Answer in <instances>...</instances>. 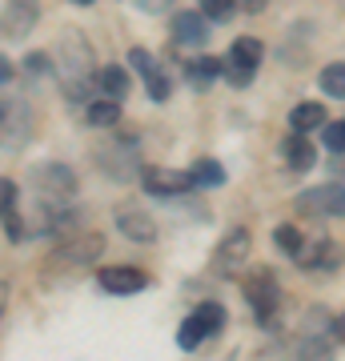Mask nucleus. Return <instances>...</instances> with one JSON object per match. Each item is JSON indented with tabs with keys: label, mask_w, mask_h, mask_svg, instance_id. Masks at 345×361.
I'll use <instances>...</instances> for the list:
<instances>
[{
	"label": "nucleus",
	"mask_w": 345,
	"mask_h": 361,
	"mask_svg": "<svg viewBox=\"0 0 345 361\" xmlns=\"http://www.w3.org/2000/svg\"><path fill=\"white\" fill-rule=\"evenodd\" d=\"M97 56H92V44L85 40V32L68 28L61 37V80L68 101H89V89L97 80Z\"/></svg>",
	"instance_id": "obj_1"
},
{
	"label": "nucleus",
	"mask_w": 345,
	"mask_h": 361,
	"mask_svg": "<svg viewBox=\"0 0 345 361\" xmlns=\"http://www.w3.org/2000/svg\"><path fill=\"white\" fill-rule=\"evenodd\" d=\"M28 185L37 189L44 205H64L68 197H77V173L61 161H44V165L28 169Z\"/></svg>",
	"instance_id": "obj_2"
},
{
	"label": "nucleus",
	"mask_w": 345,
	"mask_h": 361,
	"mask_svg": "<svg viewBox=\"0 0 345 361\" xmlns=\"http://www.w3.org/2000/svg\"><path fill=\"white\" fill-rule=\"evenodd\" d=\"M261 40L257 37H237L229 44V56H225V80H229L233 89H245V85H253L257 68H261Z\"/></svg>",
	"instance_id": "obj_3"
},
{
	"label": "nucleus",
	"mask_w": 345,
	"mask_h": 361,
	"mask_svg": "<svg viewBox=\"0 0 345 361\" xmlns=\"http://www.w3.org/2000/svg\"><path fill=\"white\" fill-rule=\"evenodd\" d=\"M241 289H245V301L253 305L257 322L269 329V325H273V313H277V301H282V289H277V277H273V269L249 273Z\"/></svg>",
	"instance_id": "obj_4"
},
{
	"label": "nucleus",
	"mask_w": 345,
	"mask_h": 361,
	"mask_svg": "<svg viewBox=\"0 0 345 361\" xmlns=\"http://www.w3.org/2000/svg\"><path fill=\"white\" fill-rule=\"evenodd\" d=\"M293 209L301 217H317V221L345 217V185H313L293 201Z\"/></svg>",
	"instance_id": "obj_5"
},
{
	"label": "nucleus",
	"mask_w": 345,
	"mask_h": 361,
	"mask_svg": "<svg viewBox=\"0 0 345 361\" xmlns=\"http://www.w3.org/2000/svg\"><path fill=\"white\" fill-rule=\"evenodd\" d=\"M101 253H104V237L101 233H77V237H68L64 245H56L49 269H85V265L97 261Z\"/></svg>",
	"instance_id": "obj_6"
},
{
	"label": "nucleus",
	"mask_w": 345,
	"mask_h": 361,
	"mask_svg": "<svg viewBox=\"0 0 345 361\" xmlns=\"http://www.w3.org/2000/svg\"><path fill=\"white\" fill-rule=\"evenodd\" d=\"M249 249H253V237L249 229H229L221 237V245L213 249V273L217 277H241V265L249 261Z\"/></svg>",
	"instance_id": "obj_7"
},
{
	"label": "nucleus",
	"mask_w": 345,
	"mask_h": 361,
	"mask_svg": "<svg viewBox=\"0 0 345 361\" xmlns=\"http://www.w3.org/2000/svg\"><path fill=\"white\" fill-rule=\"evenodd\" d=\"M128 65L137 68V77L145 80V89H149V101H157V104H165V101H169V92H173V80H169L165 68L157 65L153 52L133 49V52H128Z\"/></svg>",
	"instance_id": "obj_8"
},
{
	"label": "nucleus",
	"mask_w": 345,
	"mask_h": 361,
	"mask_svg": "<svg viewBox=\"0 0 345 361\" xmlns=\"http://www.w3.org/2000/svg\"><path fill=\"white\" fill-rule=\"evenodd\" d=\"M141 185H145V193H153V197H181L189 189H197V177L193 173H177V169L149 165V169H141Z\"/></svg>",
	"instance_id": "obj_9"
},
{
	"label": "nucleus",
	"mask_w": 345,
	"mask_h": 361,
	"mask_svg": "<svg viewBox=\"0 0 345 361\" xmlns=\"http://www.w3.org/2000/svg\"><path fill=\"white\" fill-rule=\"evenodd\" d=\"M40 20V4L37 0H8L4 16H0V32L8 40H25Z\"/></svg>",
	"instance_id": "obj_10"
},
{
	"label": "nucleus",
	"mask_w": 345,
	"mask_h": 361,
	"mask_svg": "<svg viewBox=\"0 0 345 361\" xmlns=\"http://www.w3.org/2000/svg\"><path fill=\"white\" fill-rule=\"evenodd\" d=\"M97 285H101L104 293H113V297H133V293H141L145 285H149V273L133 269V265H109V269L97 273Z\"/></svg>",
	"instance_id": "obj_11"
},
{
	"label": "nucleus",
	"mask_w": 345,
	"mask_h": 361,
	"mask_svg": "<svg viewBox=\"0 0 345 361\" xmlns=\"http://www.w3.org/2000/svg\"><path fill=\"white\" fill-rule=\"evenodd\" d=\"M28 129H32L28 104L20 97H13V92H4V153H16L28 141Z\"/></svg>",
	"instance_id": "obj_12"
},
{
	"label": "nucleus",
	"mask_w": 345,
	"mask_h": 361,
	"mask_svg": "<svg viewBox=\"0 0 345 361\" xmlns=\"http://www.w3.org/2000/svg\"><path fill=\"white\" fill-rule=\"evenodd\" d=\"M116 229L125 233L128 241H141V245L157 241V221L149 217L145 209H137V205H121L116 209Z\"/></svg>",
	"instance_id": "obj_13"
},
{
	"label": "nucleus",
	"mask_w": 345,
	"mask_h": 361,
	"mask_svg": "<svg viewBox=\"0 0 345 361\" xmlns=\"http://www.w3.org/2000/svg\"><path fill=\"white\" fill-rule=\"evenodd\" d=\"M97 161H101V169L109 173V177H116V180H128L133 173H137L133 165H141L133 141H121V145H113V149H97Z\"/></svg>",
	"instance_id": "obj_14"
},
{
	"label": "nucleus",
	"mask_w": 345,
	"mask_h": 361,
	"mask_svg": "<svg viewBox=\"0 0 345 361\" xmlns=\"http://www.w3.org/2000/svg\"><path fill=\"white\" fill-rule=\"evenodd\" d=\"M341 245L337 241H317V245H305L301 253H297V265L301 269H321V273H333V269H341Z\"/></svg>",
	"instance_id": "obj_15"
},
{
	"label": "nucleus",
	"mask_w": 345,
	"mask_h": 361,
	"mask_svg": "<svg viewBox=\"0 0 345 361\" xmlns=\"http://www.w3.org/2000/svg\"><path fill=\"white\" fill-rule=\"evenodd\" d=\"M173 40L185 44V49L209 44V20H205V13H177L173 16Z\"/></svg>",
	"instance_id": "obj_16"
},
{
	"label": "nucleus",
	"mask_w": 345,
	"mask_h": 361,
	"mask_svg": "<svg viewBox=\"0 0 345 361\" xmlns=\"http://www.w3.org/2000/svg\"><path fill=\"white\" fill-rule=\"evenodd\" d=\"M282 153H285V165L297 169V173H309V169L317 165V149H313V141H309L305 133H289L282 145Z\"/></svg>",
	"instance_id": "obj_17"
},
{
	"label": "nucleus",
	"mask_w": 345,
	"mask_h": 361,
	"mask_svg": "<svg viewBox=\"0 0 345 361\" xmlns=\"http://www.w3.org/2000/svg\"><path fill=\"white\" fill-rule=\"evenodd\" d=\"M85 121H89L92 129H113L116 121H121V101H116V97L89 101V109H85Z\"/></svg>",
	"instance_id": "obj_18"
},
{
	"label": "nucleus",
	"mask_w": 345,
	"mask_h": 361,
	"mask_svg": "<svg viewBox=\"0 0 345 361\" xmlns=\"http://www.w3.org/2000/svg\"><path fill=\"white\" fill-rule=\"evenodd\" d=\"M97 85H101L104 97H116V101H125L128 89H133L128 73H125V68H116V65H104L101 73H97Z\"/></svg>",
	"instance_id": "obj_19"
},
{
	"label": "nucleus",
	"mask_w": 345,
	"mask_h": 361,
	"mask_svg": "<svg viewBox=\"0 0 345 361\" xmlns=\"http://www.w3.org/2000/svg\"><path fill=\"white\" fill-rule=\"evenodd\" d=\"M325 125V109H321L317 101H305V104H297L293 113H289V129L297 133H313Z\"/></svg>",
	"instance_id": "obj_20"
},
{
	"label": "nucleus",
	"mask_w": 345,
	"mask_h": 361,
	"mask_svg": "<svg viewBox=\"0 0 345 361\" xmlns=\"http://www.w3.org/2000/svg\"><path fill=\"white\" fill-rule=\"evenodd\" d=\"M217 77H225V61H221V56H197V61L189 65V80L197 85V89L213 85Z\"/></svg>",
	"instance_id": "obj_21"
},
{
	"label": "nucleus",
	"mask_w": 345,
	"mask_h": 361,
	"mask_svg": "<svg viewBox=\"0 0 345 361\" xmlns=\"http://www.w3.org/2000/svg\"><path fill=\"white\" fill-rule=\"evenodd\" d=\"M205 337H209V329H205V322L197 317V313H189V317L181 322V329H177V345L185 349V353H193V349L201 345Z\"/></svg>",
	"instance_id": "obj_22"
},
{
	"label": "nucleus",
	"mask_w": 345,
	"mask_h": 361,
	"mask_svg": "<svg viewBox=\"0 0 345 361\" xmlns=\"http://www.w3.org/2000/svg\"><path fill=\"white\" fill-rule=\"evenodd\" d=\"M317 85H321V92H325V97H337V101H345V61H333V65L321 68Z\"/></svg>",
	"instance_id": "obj_23"
},
{
	"label": "nucleus",
	"mask_w": 345,
	"mask_h": 361,
	"mask_svg": "<svg viewBox=\"0 0 345 361\" xmlns=\"http://www.w3.org/2000/svg\"><path fill=\"white\" fill-rule=\"evenodd\" d=\"M189 173L197 177V185H201V189H217V185H225V169H221L213 157H201V161H193Z\"/></svg>",
	"instance_id": "obj_24"
},
{
	"label": "nucleus",
	"mask_w": 345,
	"mask_h": 361,
	"mask_svg": "<svg viewBox=\"0 0 345 361\" xmlns=\"http://www.w3.org/2000/svg\"><path fill=\"white\" fill-rule=\"evenodd\" d=\"M193 313H197V317L205 322L209 337H217L221 329H225V322H229V313H225V305H221V301H201V305H197Z\"/></svg>",
	"instance_id": "obj_25"
},
{
	"label": "nucleus",
	"mask_w": 345,
	"mask_h": 361,
	"mask_svg": "<svg viewBox=\"0 0 345 361\" xmlns=\"http://www.w3.org/2000/svg\"><path fill=\"white\" fill-rule=\"evenodd\" d=\"M273 245L282 249V253H289V257H297L305 249V233L297 229V225H277L273 229Z\"/></svg>",
	"instance_id": "obj_26"
},
{
	"label": "nucleus",
	"mask_w": 345,
	"mask_h": 361,
	"mask_svg": "<svg viewBox=\"0 0 345 361\" xmlns=\"http://www.w3.org/2000/svg\"><path fill=\"white\" fill-rule=\"evenodd\" d=\"M321 145L329 153H345V121H325L321 125Z\"/></svg>",
	"instance_id": "obj_27"
},
{
	"label": "nucleus",
	"mask_w": 345,
	"mask_h": 361,
	"mask_svg": "<svg viewBox=\"0 0 345 361\" xmlns=\"http://www.w3.org/2000/svg\"><path fill=\"white\" fill-rule=\"evenodd\" d=\"M201 13L209 16V20L225 25V20H233V13H237V0H201Z\"/></svg>",
	"instance_id": "obj_28"
},
{
	"label": "nucleus",
	"mask_w": 345,
	"mask_h": 361,
	"mask_svg": "<svg viewBox=\"0 0 345 361\" xmlns=\"http://www.w3.org/2000/svg\"><path fill=\"white\" fill-rule=\"evenodd\" d=\"M25 73L32 80H49L52 77V61L44 56V52H28V56H25Z\"/></svg>",
	"instance_id": "obj_29"
},
{
	"label": "nucleus",
	"mask_w": 345,
	"mask_h": 361,
	"mask_svg": "<svg viewBox=\"0 0 345 361\" xmlns=\"http://www.w3.org/2000/svg\"><path fill=\"white\" fill-rule=\"evenodd\" d=\"M4 237L8 241H25V221H20V213H4Z\"/></svg>",
	"instance_id": "obj_30"
},
{
	"label": "nucleus",
	"mask_w": 345,
	"mask_h": 361,
	"mask_svg": "<svg viewBox=\"0 0 345 361\" xmlns=\"http://www.w3.org/2000/svg\"><path fill=\"white\" fill-rule=\"evenodd\" d=\"M0 209H4V213H13L16 209V185L8 177L0 180Z\"/></svg>",
	"instance_id": "obj_31"
},
{
	"label": "nucleus",
	"mask_w": 345,
	"mask_h": 361,
	"mask_svg": "<svg viewBox=\"0 0 345 361\" xmlns=\"http://www.w3.org/2000/svg\"><path fill=\"white\" fill-rule=\"evenodd\" d=\"M133 4H137L141 13H149V16H161L169 4H173V0H133Z\"/></svg>",
	"instance_id": "obj_32"
},
{
	"label": "nucleus",
	"mask_w": 345,
	"mask_h": 361,
	"mask_svg": "<svg viewBox=\"0 0 345 361\" xmlns=\"http://www.w3.org/2000/svg\"><path fill=\"white\" fill-rule=\"evenodd\" d=\"M269 0H237V8H245V13H261Z\"/></svg>",
	"instance_id": "obj_33"
},
{
	"label": "nucleus",
	"mask_w": 345,
	"mask_h": 361,
	"mask_svg": "<svg viewBox=\"0 0 345 361\" xmlns=\"http://www.w3.org/2000/svg\"><path fill=\"white\" fill-rule=\"evenodd\" d=\"M333 341H337V345H345V313L333 322Z\"/></svg>",
	"instance_id": "obj_34"
},
{
	"label": "nucleus",
	"mask_w": 345,
	"mask_h": 361,
	"mask_svg": "<svg viewBox=\"0 0 345 361\" xmlns=\"http://www.w3.org/2000/svg\"><path fill=\"white\" fill-rule=\"evenodd\" d=\"M0 80H4V85H8V80H13V61H8V56H4V61H0Z\"/></svg>",
	"instance_id": "obj_35"
},
{
	"label": "nucleus",
	"mask_w": 345,
	"mask_h": 361,
	"mask_svg": "<svg viewBox=\"0 0 345 361\" xmlns=\"http://www.w3.org/2000/svg\"><path fill=\"white\" fill-rule=\"evenodd\" d=\"M73 4H92V0H73Z\"/></svg>",
	"instance_id": "obj_36"
}]
</instances>
